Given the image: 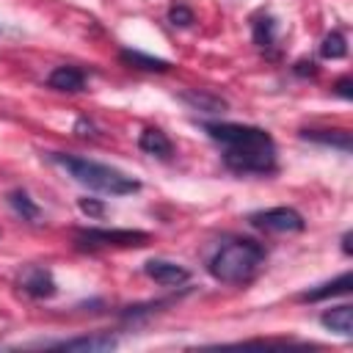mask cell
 <instances>
[{"instance_id": "cell-11", "label": "cell", "mask_w": 353, "mask_h": 353, "mask_svg": "<svg viewBox=\"0 0 353 353\" xmlns=\"http://www.w3.org/2000/svg\"><path fill=\"white\" fill-rule=\"evenodd\" d=\"M138 146H141V152H146V154H154V157H171V152H174V146H171V141H168V135L163 132V130H157V127H149V130H143L141 132V138H138Z\"/></svg>"}, {"instance_id": "cell-18", "label": "cell", "mask_w": 353, "mask_h": 353, "mask_svg": "<svg viewBox=\"0 0 353 353\" xmlns=\"http://www.w3.org/2000/svg\"><path fill=\"white\" fill-rule=\"evenodd\" d=\"M182 99L190 102L196 110H207V113H218V110L226 108L223 99H218V97H212V94H204V91H188V94H182Z\"/></svg>"}, {"instance_id": "cell-21", "label": "cell", "mask_w": 353, "mask_h": 353, "mask_svg": "<svg viewBox=\"0 0 353 353\" xmlns=\"http://www.w3.org/2000/svg\"><path fill=\"white\" fill-rule=\"evenodd\" d=\"M292 72L301 74V77H306V74L314 77V74H317V63H314V61H298V63L292 66Z\"/></svg>"}, {"instance_id": "cell-17", "label": "cell", "mask_w": 353, "mask_h": 353, "mask_svg": "<svg viewBox=\"0 0 353 353\" xmlns=\"http://www.w3.org/2000/svg\"><path fill=\"white\" fill-rule=\"evenodd\" d=\"M320 55L328 58V61H339L347 55V39L339 33V30H331L323 36V44H320Z\"/></svg>"}, {"instance_id": "cell-3", "label": "cell", "mask_w": 353, "mask_h": 353, "mask_svg": "<svg viewBox=\"0 0 353 353\" xmlns=\"http://www.w3.org/2000/svg\"><path fill=\"white\" fill-rule=\"evenodd\" d=\"M265 262V245L248 237L223 240L207 259V273L223 284H245Z\"/></svg>"}, {"instance_id": "cell-6", "label": "cell", "mask_w": 353, "mask_h": 353, "mask_svg": "<svg viewBox=\"0 0 353 353\" xmlns=\"http://www.w3.org/2000/svg\"><path fill=\"white\" fill-rule=\"evenodd\" d=\"M143 273L152 281L163 284V287H179V284H185L190 279V270L188 268H182L176 262H168V259H149L143 265Z\"/></svg>"}, {"instance_id": "cell-22", "label": "cell", "mask_w": 353, "mask_h": 353, "mask_svg": "<svg viewBox=\"0 0 353 353\" xmlns=\"http://www.w3.org/2000/svg\"><path fill=\"white\" fill-rule=\"evenodd\" d=\"M334 91H336L342 99H353V80H350V77H342V80H336Z\"/></svg>"}, {"instance_id": "cell-5", "label": "cell", "mask_w": 353, "mask_h": 353, "mask_svg": "<svg viewBox=\"0 0 353 353\" xmlns=\"http://www.w3.org/2000/svg\"><path fill=\"white\" fill-rule=\"evenodd\" d=\"M77 240L83 245H119V248H138L149 243V234L141 229H80Z\"/></svg>"}, {"instance_id": "cell-9", "label": "cell", "mask_w": 353, "mask_h": 353, "mask_svg": "<svg viewBox=\"0 0 353 353\" xmlns=\"http://www.w3.org/2000/svg\"><path fill=\"white\" fill-rule=\"evenodd\" d=\"M47 85L55 88V91H69V94H77L83 91L85 85V74L77 69V66H55L47 77Z\"/></svg>"}, {"instance_id": "cell-16", "label": "cell", "mask_w": 353, "mask_h": 353, "mask_svg": "<svg viewBox=\"0 0 353 353\" xmlns=\"http://www.w3.org/2000/svg\"><path fill=\"white\" fill-rule=\"evenodd\" d=\"M8 204H11V210L22 218V221H28V223H36L39 221V207H36V201L22 190V188H17V190H11L8 193Z\"/></svg>"}, {"instance_id": "cell-1", "label": "cell", "mask_w": 353, "mask_h": 353, "mask_svg": "<svg viewBox=\"0 0 353 353\" xmlns=\"http://www.w3.org/2000/svg\"><path fill=\"white\" fill-rule=\"evenodd\" d=\"M207 135L223 146V165L232 174L265 176L276 171V141L262 127L234 121H207Z\"/></svg>"}, {"instance_id": "cell-19", "label": "cell", "mask_w": 353, "mask_h": 353, "mask_svg": "<svg viewBox=\"0 0 353 353\" xmlns=\"http://www.w3.org/2000/svg\"><path fill=\"white\" fill-rule=\"evenodd\" d=\"M168 22H171L174 28H190V25H193V11H190L185 3H174V6L168 8Z\"/></svg>"}, {"instance_id": "cell-10", "label": "cell", "mask_w": 353, "mask_h": 353, "mask_svg": "<svg viewBox=\"0 0 353 353\" xmlns=\"http://www.w3.org/2000/svg\"><path fill=\"white\" fill-rule=\"evenodd\" d=\"M303 141H312V143H323V146H331V149H339V152H350V132L347 130H303L301 132Z\"/></svg>"}, {"instance_id": "cell-7", "label": "cell", "mask_w": 353, "mask_h": 353, "mask_svg": "<svg viewBox=\"0 0 353 353\" xmlns=\"http://www.w3.org/2000/svg\"><path fill=\"white\" fill-rule=\"evenodd\" d=\"M119 339L110 334H91V336H72L61 342H44V347H58V350H85V353H102L116 347Z\"/></svg>"}, {"instance_id": "cell-12", "label": "cell", "mask_w": 353, "mask_h": 353, "mask_svg": "<svg viewBox=\"0 0 353 353\" xmlns=\"http://www.w3.org/2000/svg\"><path fill=\"white\" fill-rule=\"evenodd\" d=\"M350 284H353V276H350V273H342V276H336L334 281H325V284H320V287L303 292L301 301L317 303V301H325V298H334V295H345V292H350Z\"/></svg>"}, {"instance_id": "cell-13", "label": "cell", "mask_w": 353, "mask_h": 353, "mask_svg": "<svg viewBox=\"0 0 353 353\" xmlns=\"http://www.w3.org/2000/svg\"><path fill=\"white\" fill-rule=\"evenodd\" d=\"M320 323L328 328V331H334V334H339V336H350L353 331V309L347 306V303H342V306H334V309H328V312H323L320 314Z\"/></svg>"}, {"instance_id": "cell-8", "label": "cell", "mask_w": 353, "mask_h": 353, "mask_svg": "<svg viewBox=\"0 0 353 353\" xmlns=\"http://www.w3.org/2000/svg\"><path fill=\"white\" fill-rule=\"evenodd\" d=\"M19 284H22V290H25L28 295H33V298H52V295L58 292L55 279H52L50 270H44V268H28V270L22 273Z\"/></svg>"}, {"instance_id": "cell-23", "label": "cell", "mask_w": 353, "mask_h": 353, "mask_svg": "<svg viewBox=\"0 0 353 353\" xmlns=\"http://www.w3.org/2000/svg\"><path fill=\"white\" fill-rule=\"evenodd\" d=\"M342 251L350 254V232H345V237H342Z\"/></svg>"}, {"instance_id": "cell-14", "label": "cell", "mask_w": 353, "mask_h": 353, "mask_svg": "<svg viewBox=\"0 0 353 353\" xmlns=\"http://www.w3.org/2000/svg\"><path fill=\"white\" fill-rule=\"evenodd\" d=\"M119 58H121L124 63L135 66V69H143V72H168V69H171V63H168L165 58H154V55H146V52H141V50H121Z\"/></svg>"}, {"instance_id": "cell-20", "label": "cell", "mask_w": 353, "mask_h": 353, "mask_svg": "<svg viewBox=\"0 0 353 353\" xmlns=\"http://www.w3.org/2000/svg\"><path fill=\"white\" fill-rule=\"evenodd\" d=\"M80 210H83L85 215L99 218V215L105 212V204H99V201H94V199H80Z\"/></svg>"}, {"instance_id": "cell-4", "label": "cell", "mask_w": 353, "mask_h": 353, "mask_svg": "<svg viewBox=\"0 0 353 353\" xmlns=\"http://www.w3.org/2000/svg\"><path fill=\"white\" fill-rule=\"evenodd\" d=\"M248 223L254 229H262V232H279V234H287V232H303L306 229V221L298 210L292 207H270V210H259V212H251L248 215Z\"/></svg>"}, {"instance_id": "cell-15", "label": "cell", "mask_w": 353, "mask_h": 353, "mask_svg": "<svg viewBox=\"0 0 353 353\" xmlns=\"http://www.w3.org/2000/svg\"><path fill=\"white\" fill-rule=\"evenodd\" d=\"M251 36H254L256 47H262V50L273 47V41H276V19L270 14H256L251 19Z\"/></svg>"}, {"instance_id": "cell-2", "label": "cell", "mask_w": 353, "mask_h": 353, "mask_svg": "<svg viewBox=\"0 0 353 353\" xmlns=\"http://www.w3.org/2000/svg\"><path fill=\"white\" fill-rule=\"evenodd\" d=\"M47 160L52 165H58L61 171H66L74 182L85 185L88 190L97 193H108V196H130L141 190V182L127 176L124 171L88 160V157H77V154H66V152H47Z\"/></svg>"}]
</instances>
